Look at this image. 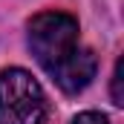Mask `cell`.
Wrapping results in <instances>:
<instances>
[{"instance_id":"cell-4","label":"cell","mask_w":124,"mask_h":124,"mask_svg":"<svg viewBox=\"0 0 124 124\" xmlns=\"http://www.w3.org/2000/svg\"><path fill=\"white\" fill-rule=\"evenodd\" d=\"M113 104H116V107L124 104V93H121V61H116V69H113Z\"/></svg>"},{"instance_id":"cell-1","label":"cell","mask_w":124,"mask_h":124,"mask_svg":"<svg viewBox=\"0 0 124 124\" xmlns=\"http://www.w3.org/2000/svg\"><path fill=\"white\" fill-rule=\"evenodd\" d=\"M29 46L38 63L52 75L78 52V20L66 12H40L29 20Z\"/></svg>"},{"instance_id":"cell-5","label":"cell","mask_w":124,"mask_h":124,"mask_svg":"<svg viewBox=\"0 0 124 124\" xmlns=\"http://www.w3.org/2000/svg\"><path fill=\"white\" fill-rule=\"evenodd\" d=\"M72 124H110V121H107V116H101V113H81Z\"/></svg>"},{"instance_id":"cell-2","label":"cell","mask_w":124,"mask_h":124,"mask_svg":"<svg viewBox=\"0 0 124 124\" xmlns=\"http://www.w3.org/2000/svg\"><path fill=\"white\" fill-rule=\"evenodd\" d=\"M46 110V93L26 69L0 72V124H43Z\"/></svg>"},{"instance_id":"cell-3","label":"cell","mask_w":124,"mask_h":124,"mask_svg":"<svg viewBox=\"0 0 124 124\" xmlns=\"http://www.w3.org/2000/svg\"><path fill=\"white\" fill-rule=\"evenodd\" d=\"M95 69H98V61H95L93 49L78 46V52H75L66 63H61V66L52 72V78H55V84L61 87L63 93H81V90L95 78Z\"/></svg>"}]
</instances>
